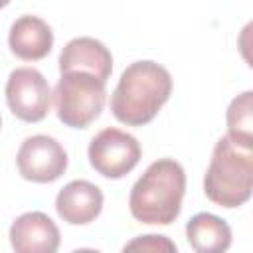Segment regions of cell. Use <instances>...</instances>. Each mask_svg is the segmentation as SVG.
<instances>
[{"label": "cell", "instance_id": "12", "mask_svg": "<svg viewBox=\"0 0 253 253\" xmlns=\"http://www.w3.org/2000/svg\"><path fill=\"white\" fill-rule=\"evenodd\" d=\"M186 239L196 253H225L231 245V227L225 219L200 211L186 223Z\"/></svg>", "mask_w": 253, "mask_h": 253}, {"label": "cell", "instance_id": "9", "mask_svg": "<svg viewBox=\"0 0 253 253\" xmlns=\"http://www.w3.org/2000/svg\"><path fill=\"white\" fill-rule=\"evenodd\" d=\"M59 71H85L97 77L99 81L107 83L113 71V55L107 45L95 38L81 36L73 38L65 43L59 53Z\"/></svg>", "mask_w": 253, "mask_h": 253}, {"label": "cell", "instance_id": "10", "mask_svg": "<svg viewBox=\"0 0 253 253\" xmlns=\"http://www.w3.org/2000/svg\"><path fill=\"white\" fill-rule=\"evenodd\" d=\"M103 210V192L87 180H73L65 184L55 198L57 215L71 225H85L99 217Z\"/></svg>", "mask_w": 253, "mask_h": 253}, {"label": "cell", "instance_id": "6", "mask_svg": "<svg viewBox=\"0 0 253 253\" xmlns=\"http://www.w3.org/2000/svg\"><path fill=\"white\" fill-rule=\"evenodd\" d=\"M6 103L14 117L24 123H40L51 105L49 83L36 67H18L6 81Z\"/></svg>", "mask_w": 253, "mask_h": 253}, {"label": "cell", "instance_id": "16", "mask_svg": "<svg viewBox=\"0 0 253 253\" xmlns=\"http://www.w3.org/2000/svg\"><path fill=\"white\" fill-rule=\"evenodd\" d=\"M2 6H6V2H0V8H2Z\"/></svg>", "mask_w": 253, "mask_h": 253}, {"label": "cell", "instance_id": "1", "mask_svg": "<svg viewBox=\"0 0 253 253\" xmlns=\"http://www.w3.org/2000/svg\"><path fill=\"white\" fill-rule=\"evenodd\" d=\"M170 71L150 59L130 63L111 95V111L115 119L126 126L148 125L162 105L170 99Z\"/></svg>", "mask_w": 253, "mask_h": 253}, {"label": "cell", "instance_id": "11", "mask_svg": "<svg viewBox=\"0 0 253 253\" xmlns=\"http://www.w3.org/2000/svg\"><path fill=\"white\" fill-rule=\"evenodd\" d=\"M8 45L16 57L24 61H38L51 51L53 32L45 20L32 14H24L12 22Z\"/></svg>", "mask_w": 253, "mask_h": 253}, {"label": "cell", "instance_id": "17", "mask_svg": "<svg viewBox=\"0 0 253 253\" xmlns=\"http://www.w3.org/2000/svg\"><path fill=\"white\" fill-rule=\"evenodd\" d=\"M0 126H2V119H0Z\"/></svg>", "mask_w": 253, "mask_h": 253}, {"label": "cell", "instance_id": "4", "mask_svg": "<svg viewBox=\"0 0 253 253\" xmlns=\"http://www.w3.org/2000/svg\"><path fill=\"white\" fill-rule=\"evenodd\" d=\"M57 119L71 128H87L103 111L105 83L85 71L61 73L51 93Z\"/></svg>", "mask_w": 253, "mask_h": 253}, {"label": "cell", "instance_id": "2", "mask_svg": "<svg viewBox=\"0 0 253 253\" xmlns=\"http://www.w3.org/2000/svg\"><path fill=\"white\" fill-rule=\"evenodd\" d=\"M186 192V174L174 158L152 162L134 182L128 196L132 217L148 225H170L182 210Z\"/></svg>", "mask_w": 253, "mask_h": 253}, {"label": "cell", "instance_id": "13", "mask_svg": "<svg viewBox=\"0 0 253 253\" xmlns=\"http://www.w3.org/2000/svg\"><path fill=\"white\" fill-rule=\"evenodd\" d=\"M227 138L241 150H253V91L237 95L225 113Z\"/></svg>", "mask_w": 253, "mask_h": 253}, {"label": "cell", "instance_id": "3", "mask_svg": "<svg viewBox=\"0 0 253 253\" xmlns=\"http://www.w3.org/2000/svg\"><path fill=\"white\" fill-rule=\"evenodd\" d=\"M253 152L241 150L221 136L211 152L204 176V192L210 202L221 208H239L251 198Z\"/></svg>", "mask_w": 253, "mask_h": 253}, {"label": "cell", "instance_id": "14", "mask_svg": "<svg viewBox=\"0 0 253 253\" xmlns=\"http://www.w3.org/2000/svg\"><path fill=\"white\" fill-rule=\"evenodd\" d=\"M121 253H178L176 243L160 233H144L132 237Z\"/></svg>", "mask_w": 253, "mask_h": 253}, {"label": "cell", "instance_id": "15", "mask_svg": "<svg viewBox=\"0 0 253 253\" xmlns=\"http://www.w3.org/2000/svg\"><path fill=\"white\" fill-rule=\"evenodd\" d=\"M71 253H101V251H97V249H89V247H81V249H75V251H71Z\"/></svg>", "mask_w": 253, "mask_h": 253}, {"label": "cell", "instance_id": "7", "mask_svg": "<svg viewBox=\"0 0 253 253\" xmlns=\"http://www.w3.org/2000/svg\"><path fill=\"white\" fill-rule=\"evenodd\" d=\"M16 164L24 180L49 184L63 176L67 168V152L53 136L34 134L20 144Z\"/></svg>", "mask_w": 253, "mask_h": 253}, {"label": "cell", "instance_id": "8", "mask_svg": "<svg viewBox=\"0 0 253 253\" xmlns=\"http://www.w3.org/2000/svg\"><path fill=\"white\" fill-rule=\"evenodd\" d=\"M59 243V229L43 211H26L10 225V245L14 253H57Z\"/></svg>", "mask_w": 253, "mask_h": 253}, {"label": "cell", "instance_id": "5", "mask_svg": "<svg viewBox=\"0 0 253 253\" xmlns=\"http://www.w3.org/2000/svg\"><path fill=\"white\" fill-rule=\"evenodd\" d=\"M87 154L91 166L101 176L119 180L138 164L142 150L132 134L109 126L91 138Z\"/></svg>", "mask_w": 253, "mask_h": 253}]
</instances>
